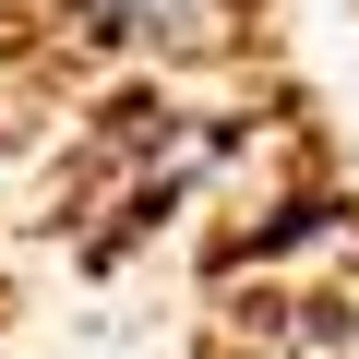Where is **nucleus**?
I'll list each match as a JSON object with an SVG mask.
<instances>
[{"instance_id": "obj_1", "label": "nucleus", "mask_w": 359, "mask_h": 359, "mask_svg": "<svg viewBox=\"0 0 359 359\" xmlns=\"http://www.w3.org/2000/svg\"><path fill=\"white\" fill-rule=\"evenodd\" d=\"M48 13L108 48V60H144V72H192V60H228L252 25H264V0H48Z\"/></svg>"}]
</instances>
